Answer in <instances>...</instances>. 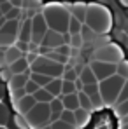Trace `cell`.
Instances as JSON below:
<instances>
[{"mask_svg":"<svg viewBox=\"0 0 128 129\" xmlns=\"http://www.w3.org/2000/svg\"><path fill=\"white\" fill-rule=\"evenodd\" d=\"M67 7H68V11H70L72 18L79 19L81 23H86V12H88V4H84V2H74V4H70V5H67Z\"/></svg>","mask_w":128,"mask_h":129,"instance_id":"13","label":"cell"},{"mask_svg":"<svg viewBox=\"0 0 128 129\" xmlns=\"http://www.w3.org/2000/svg\"><path fill=\"white\" fill-rule=\"evenodd\" d=\"M60 98H62V101H63L65 110L76 112L77 108H81V105H79V96H77V92H76V94H68V96H60Z\"/></svg>","mask_w":128,"mask_h":129,"instance_id":"20","label":"cell"},{"mask_svg":"<svg viewBox=\"0 0 128 129\" xmlns=\"http://www.w3.org/2000/svg\"><path fill=\"white\" fill-rule=\"evenodd\" d=\"M0 18H2V12H0Z\"/></svg>","mask_w":128,"mask_h":129,"instance_id":"52","label":"cell"},{"mask_svg":"<svg viewBox=\"0 0 128 129\" xmlns=\"http://www.w3.org/2000/svg\"><path fill=\"white\" fill-rule=\"evenodd\" d=\"M118 2H119L123 7H128V0H118Z\"/></svg>","mask_w":128,"mask_h":129,"instance_id":"45","label":"cell"},{"mask_svg":"<svg viewBox=\"0 0 128 129\" xmlns=\"http://www.w3.org/2000/svg\"><path fill=\"white\" fill-rule=\"evenodd\" d=\"M125 82L126 80L123 77H119L118 73L114 77H109L105 80L98 82V91H100V96H102L105 107H114L116 105V101H118V98L121 94V89L125 86Z\"/></svg>","mask_w":128,"mask_h":129,"instance_id":"3","label":"cell"},{"mask_svg":"<svg viewBox=\"0 0 128 129\" xmlns=\"http://www.w3.org/2000/svg\"><path fill=\"white\" fill-rule=\"evenodd\" d=\"M58 54H62V56H67V58H70V51H72V47L68 45V44H63V45H60L58 49H54Z\"/></svg>","mask_w":128,"mask_h":129,"instance_id":"40","label":"cell"},{"mask_svg":"<svg viewBox=\"0 0 128 129\" xmlns=\"http://www.w3.org/2000/svg\"><path fill=\"white\" fill-rule=\"evenodd\" d=\"M77 96H79V105H81L83 110H86V112H93V110H95L93 105H91V100L86 96L83 91H79V92H77Z\"/></svg>","mask_w":128,"mask_h":129,"instance_id":"28","label":"cell"},{"mask_svg":"<svg viewBox=\"0 0 128 129\" xmlns=\"http://www.w3.org/2000/svg\"><path fill=\"white\" fill-rule=\"evenodd\" d=\"M20 42H26L30 44L32 42V19L26 18L21 21V26H20Z\"/></svg>","mask_w":128,"mask_h":129,"instance_id":"14","label":"cell"},{"mask_svg":"<svg viewBox=\"0 0 128 129\" xmlns=\"http://www.w3.org/2000/svg\"><path fill=\"white\" fill-rule=\"evenodd\" d=\"M14 105V110L18 112V113H21V115H26L32 108L37 105V101H35V98L33 96H30V94H26L25 98H21L20 101H16V103H12Z\"/></svg>","mask_w":128,"mask_h":129,"instance_id":"12","label":"cell"},{"mask_svg":"<svg viewBox=\"0 0 128 129\" xmlns=\"http://www.w3.org/2000/svg\"><path fill=\"white\" fill-rule=\"evenodd\" d=\"M42 14L46 18V23L49 26V30L56 31V33H62V35H67L68 33V23H70V11L68 7L63 5V4H46L42 7Z\"/></svg>","mask_w":128,"mask_h":129,"instance_id":"1","label":"cell"},{"mask_svg":"<svg viewBox=\"0 0 128 129\" xmlns=\"http://www.w3.org/2000/svg\"><path fill=\"white\" fill-rule=\"evenodd\" d=\"M30 79H32V80H33L39 87H46L47 84H51V80H53L51 77L42 75V73H32V77H30Z\"/></svg>","mask_w":128,"mask_h":129,"instance_id":"26","label":"cell"},{"mask_svg":"<svg viewBox=\"0 0 128 129\" xmlns=\"http://www.w3.org/2000/svg\"><path fill=\"white\" fill-rule=\"evenodd\" d=\"M37 58H39L37 52H26V54H25V59L28 61V64H33L35 61H37Z\"/></svg>","mask_w":128,"mask_h":129,"instance_id":"42","label":"cell"},{"mask_svg":"<svg viewBox=\"0 0 128 129\" xmlns=\"http://www.w3.org/2000/svg\"><path fill=\"white\" fill-rule=\"evenodd\" d=\"M20 26H21L20 19L5 21V24L0 28V49H7V47H11V45H14L18 42V39H20Z\"/></svg>","mask_w":128,"mask_h":129,"instance_id":"7","label":"cell"},{"mask_svg":"<svg viewBox=\"0 0 128 129\" xmlns=\"http://www.w3.org/2000/svg\"><path fill=\"white\" fill-rule=\"evenodd\" d=\"M63 44H67V39H65V35H62V33H56V31H53V30H49L47 31V35L44 37V40L41 45H46V47H49V49H58L60 45H63Z\"/></svg>","mask_w":128,"mask_h":129,"instance_id":"10","label":"cell"},{"mask_svg":"<svg viewBox=\"0 0 128 129\" xmlns=\"http://www.w3.org/2000/svg\"><path fill=\"white\" fill-rule=\"evenodd\" d=\"M62 86H63V79H53L51 84H47L44 89H46L51 96L60 98V96H62Z\"/></svg>","mask_w":128,"mask_h":129,"instance_id":"22","label":"cell"},{"mask_svg":"<svg viewBox=\"0 0 128 129\" xmlns=\"http://www.w3.org/2000/svg\"><path fill=\"white\" fill-rule=\"evenodd\" d=\"M11 124H12V127H14V129H30L28 122H26V119L23 117L21 113H14L12 119H11Z\"/></svg>","mask_w":128,"mask_h":129,"instance_id":"24","label":"cell"},{"mask_svg":"<svg viewBox=\"0 0 128 129\" xmlns=\"http://www.w3.org/2000/svg\"><path fill=\"white\" fill-rule=\"evenodd\" d=\"M119 129H128V124L126 122H121V124H119Z\"/></svg>","mask_w":128,"mask_h":129,"instance_id":"46","label":"cell"},{"mask_svg":"<svg viewBox=\"0 0 128 129\" xmlns=\"http://www.w3.org/2000/svg\"><path fill=\"white\" fill-rule=\"evenodd\" d=\"M21 58H25V52H21L16 45H11L5 49V64L7 66L12 64L14 61H18V59H21Z\"/></svg>","mask_w":128,"mask_h":129,"instance_id":"18","label":"cell"},{"mask_svg":"<svg viewBox=\"0 0 128 129\" xmlns=\"http://www.w3.org/2000/svg\"><path fill=\"white\" fill-rule=\"evenodd\" d=\"M51 127H53V129H77L76 126H70V124L63 122V120H56V122H53Z\"/></svg>","mask_w":128,"mask_h":129,"instance_id":"38","label":"cell"},{"mask_svg":"<svg viewBox=\"0 0 128 129\" xmlns=\"http://www.w3.org/2000/svg\"><path fill=\"white\" fill-rule=\"evenodd\" d=\"M67 44H68L72 49H83V47H84V42H83L81 33H77V35H68V42Z\"/></svg>","mask_w":128,"mask_h":129,"instance_id":"30","label":"cell"},{"mask_svg":"<svg viewBox=\"0 0 128 129\" xmlns=\"http://www.w3.org/2000/svg\"><path fill=\"white\" fill-rule=\"evenodd\" d=\"M91 59L118 64V63H121L125 58H123V51H121L116 44L111 42V44H105V45H100V47L93 49V52H91Z\"/></svg>","mask_w":128,"mask_h":129,"instance_id":"6","label":"cell"},{"mask_svg":"<svg viewBox=\"0 0 128 129\" xmlns=\"http://www.w3.org/2000/svg\"><path fill=\"white\" fill-rule=\"evenodd\" d=\"M60 120H63V122L70 124V126H76V115H74V112H70V110H63ZM76 127H77V126H76Z\"/></svg>","mask_w":128,"mask_h":129,"instance_id":"33","label":"cell"},{"mask_svg":"<svg viewBox=\"0 0 128 129\" xmlns=\"http://www.w3.org/2000/svg\"><path fill=\"white\" fill-rule=\"evenodd\" d=\"M76 92H79V91H77V86H76V82H68V80H63V86H62V96L76 94Z\"/></svg>","mask_w":128,"mask_h":129,"instance_id":"32","label":"cell"},{"mask_svg":"<svg viewBox=\"0 0 128 129\" xmlns=\"http://www.w3.org/2000/svg\"><path fill=\"white\" fill-rule=\"evenodd\" d=\"M49 31V26L46 23V18H44L42 11L37 12L33 18H32V44H37L41 45L44 40V37L47 35Z\"/></svg>","mask_w":128,"mask_h":129,"instance_id":"8","label":"cell"},{"mask_svg":"<svg viewBox=\"0 0 128 129\" xmlns=\"http://www.w3.org/2000/svg\"><path fill=\"white\" fill-rule=\"evenodd\" d=\"M7 64H5V49H0V70L2 68H5Z\"/></svg>","mask_w":128,"mask_h":129,"instance_id":"44","label":"cell"},{"mask_svg":"<svg viewBox=\"0 0 128 129\" xmlns=\"http://www.w3.org/2000/svg\"><path fill=\"white\" fill-rule=\"evenodd\" d=\"M9 70H11L12 75H20V73H26V72H30V64H28V61H26L25 58H21V59L14 61L12 64H9Z\"/></svg>","mask_w":128,"mask_h":129,"instance_id":"21","label":"cell"},{"mask_svg":"<svg viewBox=\"0 0 128 129\" xmlns=\"http://www.w3.org/2000/svg\"><path fill=\"white\" fill-rule=\"evenodd\" d=\"M12 9V5H11V2H2L0 4V12H2V16H5V14H9V11Z\"/></svg>","mask_w":128,"mask_h":129,"instance_id":"41","label":"cell"},{"mask_svg":"<svg viewBox=\"0 0 128 129\" xmlns=\"http://www.w3.org/2000/svg\"><path fill=\"white\" fill-rule=\"evenodd\" d=\"M42 129H53V127H51V124H49V126H46V127H42Z\"/></svg>","mask_w":128,"mask_h":129,"instance_id":"50","label":"cell"},{"mask_svg":"<svg viewBox=\"0 0 128 129\" xmlns=\"http://www.w3.org/2000/svg\"><path fill=\"white\" fill-rule=\"evenodd\" d=\"M0 129H9V127H2V126H0Z\"/></svg>","mask_w":128,"mask_h":129,"instance_id":"51","label":"cell"},{"mask_svg":"<svg viewBox=\"0 0 128 129\" xmlns=\"http://www.w3.org/2000/svg\"><path fill=\"white\" fill-rule=\"evenodd\" d=\"M126 100H128V80L125 82V86H123V89H121V94H119L116 105H118V103H123V101H126ZM116 105H114V107H116Z\"/></svg>","mask_w":128,"mask_h":129,"instance_id":"39","label":"cell"},{"mask_svg":"<svg viewBox=\"0 0 128 129\" xmlns=\"http://www.w3.org/2000/svg\"><path fill=\"white\" fill-rule=\"evenodd\" d=\"M11 119H12V113H11L9 107L4 101H0V126L2 127H7L11 124Z\"/></svg>","mask_w":128,"mask_h":129,"instance_id":"23","label":"cell"},{"mask_svg":"<svg viewBox=\"0 0 128 129\" xmlns=\"http://www.w3.org/2000/svg\"><path fill=\"white\" fill-rule=\"evenodd\" d=\"M33 98H35V101H37V103H51V101L54 100V96H51L44 87H41V89L33 94Z\"/></svg>","mask_w":128,"mask_h":129,"instance_id":"25","label":"cell"},{"mask_svg":"<svg viewBox=\"0 0 128 129\" xmlns=\"http://www.w3.org/2000/svg\"><path fill=\"white\" fill-rule=\"evenodd\" d=\"M93 31L98 35H107L112 28V14L102 4H88V12H86V23Z\"/></svg>","mask_w":128,"mask_h":129,"instance_id":"2","label":"cell"},{"mask_svg":"<svg viewBox=\"0 0 128 129\" xmlns=\"http://www.w3.org/2000/svg\"><path fill=\"white\" fill-rule=\"evenodd\" d=\"M88 64H89V68L93 70V73H95V77L98 79V82L105 80L109 77H114V75L118 73V64L104 63V61H95V59H91Z\"/></svg>","mask_w":128,"mask_h":129,"instance_id":"9","label":"cell"},{"mask_svg":"<svg viewBox=\"0 0 128 129\" xmlns=\"http://www.w3.org/2000/svg\"><path fill=\"white\" fill-rule=\"evenodd\" d=\"M14 45H16V47H18V49H20L21 52H25V54H26V52H28V45H30V44H26V42H20V40H18V42L14 44Z\"/></svg>","mask_w":128,"mask_h":129,"instance_id":"43","label":"cell"},{"mask_svg":"<svg viewBox=\"0 0 128 129\" xmlns=\"http://www.w3.org/2000/svg\"><path fill=\"white\" fill-rule=\"evenodd\" d=\"M11 77H12V73H11L9 66H5V68H2V70H0V80H2V82H5V84H7V82L11 80Z\"/></svg>","mask_w":128,"mask_h":129,"instance_id":"37","label":"cell"},{"mask_svg":"<svg viewBox=\"0 0 128 129\" xmlns=\"http://www.w3.org/2000/svg\"><path fill=\"white\" fill-rule=\"evenodd\" d=\"M49 107H51V124L53 122H56V120H60V117H62V113H63V101H62V98H54L51 103H49Z\"/></svg>","mask_w":128,"mask_h":129,"instance_id":"16","label":"cell"},{"mask_svg":"<svg viewBox=\"0 0 128 129\" xmlns=\"http://www.w3.org/2000/svg\"><path fill=\"white\" fill-rule=\"evenodd\" d=\"M79 80L83 82V86H89V84H98V79L95 77L93 70L89 68V64H84L81 73H79Z\"/></svg>","mask_w":128,"mask_h":129,"instance_id":"17","label":"cell"},{"mask_svg":"<svg viewBox=\"0 0 128 129\" xmlns=\"http://www.w3.org/2000/svg\"><path fill=\"white\" fill-rule=\"evenodd\" d=\"M83 24H84V23H81L79 19L70 18V23H68V35H77V33H81Z\"/></svg>","mask_w":128,"mask_h":129,"instance_id":"29","label":"cell"},{"mask_svg":"<svg viewBox=\"0 0 128 129\" xmlns=\"http://www.w3.org/2000/svg\"><path fill=\"white\" fill-rule=\"evenodd\" d=\"M114 113H116V117H119L121 120L128 117V100L126 101H123V103H118L116 107H114Z\"/></svg>","mask_w":128,"mask_h":129,"instance_id":"31","label":"cell"},{"mask_svg":"<svg viewBox=\"0 0 128 129\" xmlns=\"http://www.w3.org/2000/svg\"><path fill=\"white\" fill-rule=\"evenodd\" d=\"M79 79V73L76 72V68L72 64H67L65 66V72H63V80H68V82H76Z\"/></svg>","mask_w":128,"mask_h":129,"instance_id":"27","label":"cell"},{"mask_svg":"<svg viewBox=\"0 0 128 129\" xmlns=\"http://www.w3.org/2000/svg\"><path fill=\"white\" fill-rule=\"evenodd\" d=\"M67 64H60L53 59H49L47 56H39L37 61L33 64H30V70L32 73H42L47 75L51 79H63V72Z\"/></svg>","mask_w":128,"mask_h":129,"instance_id":"5","label":"cell"},{"mask_svg":"<svg viewBox=\"0 0 128 129\" xmlns=\"http://www.w3.org/2000/svg\"><path fill=\"white\" fill-rule=\"evenodd\" d=\"M30 77H32V70H30V72H26V73H20V75H12V77H11V80L7 82V89H9V91H16V89H23V87L26 86V82L30 80Z\"/></svg>","mask_w":128,"mask_h":129,"instance_id":"11","label":"cell"},{"mask_svg":"<svg viewBox=\"0 0 128 129\" xmlns=\"http://www.w3.org/2000/svg\"><path fill=\"white\" fill-rule=\"evenodd\" d=\"M39 89H41V87L37 86V84H35L32 79H30V80L26 82V86H25V91H26V94H30V96H33V94H35Z\"/></svg>","mask_w":128,"mask_h":129,"instance_id":"36","label":"cell"},{"mask_svg":"<svg viewBox=\"0 0 128 129\" xmlns=\"http://www.w3.org/2000/svg\"><path fill=\"white\" fill-rule=\"evenodd\" d=\"M30 129H42L51 124V107L49 103H37L26 115H23Z\"/></svg>","mask_w":128,"mask_h":129,"instance_id":"4","label":"cell"},{"mask_svg":"<svg viewBox=\"0 0 128 129\" xmlns=\"http://www.w3.org/2000/svg\"><path fill=\"white\" fill-rule=\"evenodd\" d=\"M81 37H83V42L84 45H93V49H95V44L98 40V33L97 31H93L88 24H83V30H81Z\"/></svg>","mask_w":128,"mask_h":129,"instance_id":"15","label":"cell"},{"mask_svg":"<svg viewBox=\"0 0 128 129\" xmlns=\"http://www.w3.org/2000/svg\"><path fill=\"white\" fill-rule=\"evenodd\" d=\"M2 96H4V89H2V84H0V101H2Z\"/></svg>","mask_w":128,"mask_h":129,"instance_id":"47","label":"cell"},{"mask_svg":"<svg viewBox=\"0 0 128 129\" xmlns=\"http://www.w3.org/2000/svg\"><path fill=\"white\" fill-rule=\"evenodd\" d=\"M74 115H76V126H77V129L86 127L88 122H89V119H91V112H86L83 108H77L74 112Z\"/></svg>","mask_w":128,"mask_h":129,"instance_id":"19","label":"cell"},{"mask_svg":"<svg viewBox=\"0 0 128 129\" xmlns=\"http://www.w3.org/2000/svg\"><path fill=\"white\" fill-rule=\"evenodd\" d=\"M97 129H109V126H98Z\"/></svg>","mask_w":128,"mask_h":129,"instance_id":"48","label":"cell"},{"mask_svg":"<svg viewBox=\"0 0 128 129\" xmlns=\"http://www.w3.org/2000/svg\"><path fill=\"white\" fill-rule=\"evenodd\" d=\"M97 2H104V4H107L109 0H95V4H97Z\"/></svg>","mask_w":128,"mask_h":129,"instance_id":"49","label":"cell"},{"mask_svg":"<svg viewBox=\"0 0 128 129\" xmlns=\"http://www.w3.org/2000/svg\"><path fill=\"white\" fill-rule=\"evenodd\" d=\"M11 92V101L12 103H16V101H20L21 98L26 96V91H25V87L23 89H16V91H9Z\"/></svg>","mask_w":128,"mask_h":129,"instance_id":"35","label":"cell"},{"mask_svg":"<svg viewBox=\"0 0 128 129\" xmlns=\"http://www.w3.org/2000/svg\"><path fill=\"white\" fill-rule=\"evenodd\" d=\"M118 75L123 77L125 80H128V61L123 59L121 63H118Z\"/></svg>","mask_w":128,"mask_h":129,"instance_id":"34","label":"cell"}]
</instances>
